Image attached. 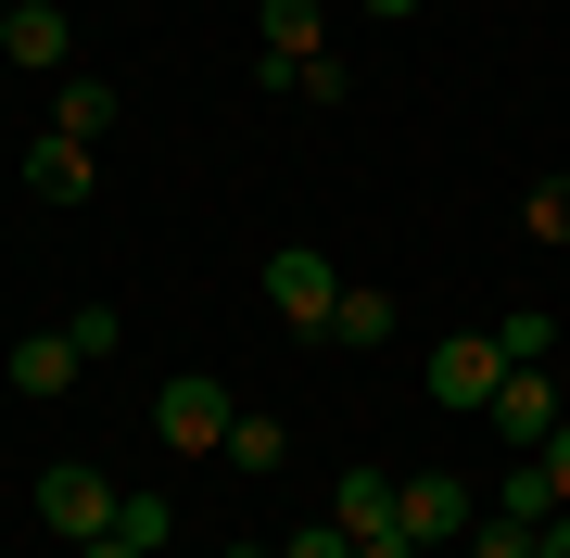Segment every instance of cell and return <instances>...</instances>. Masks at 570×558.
I'll use <instances>...</instances> for the list:
<instances>
[{
	"mask_svg": "<svg viewBox=\"0 0 570 558\" xmlns=\"http://www.w3.org/2000/svg\"><path fill=\"white\" fill-rule=\"evenodd\" d=\"M115 496H127V482L77 470V457H51V470H39V520H51L63 546H102V533H115Z\"/></svg>",
	"mask_w": 570,
	"mask_h": 558,
	"instance_id": "1",
	"label": "cell"
},
{
	"mask_svg": "<svg viewBox=\"0 0 570 558\" xmlns=\"http://www.w3.org/2000/svg\"><path fill=\"white\" fill-rule=\"evenodd\" d=\"M153 432L178 444V457H228L242 407H228V381H165V393H153Z\"/></svg>",
	"mask_w": 570,
	"mask_h": 558,
	"instance_id": "2",
	"label": "cell"
},
{
	"mask_svg": "<svg viewBox=\"0 0 570 558\" xmlns=\"http://www.w3.org/2000/svg\"><path fill=\"white\" fill-rule=\"evenodd\" d=\"M266 305H279L292 331H330V305H343V267H330L317 242H279V254H266Z\"/></svg>",
	"mask_w": 570,
	"mask_h": 558,
	"instance_id": "3",
	"label": "cell"
},
{
	"mask_svg": "<svg viewBox=\"0 0 570 558\" xmlns=\"http://www.w3.org/2000/svg\"><path fill=\"white\" fill-rule=\"evenodd\" d=\"M494 432H508V457H546V432H558V419H570V393H558V369H508V381H494Z\"/></svg>",
	"mask_w": 570,
	"mask_h": 558,
	"instance_id": "4",
	"label": "cell"
},
{
	"mask_svg": "<svg viewBox=\"0 0 570 558\" xmlns=\"http://www.w3.org/2000/svg\"><path fill=\"white\" fill-rule=\"evenodd\" d=\"M469 470H406V546L419 558H444V546H469Z\"/></svg>",
	"mask_w": 570,
	"mask_h": 558,
	"instance_id": "5",
	"label": "cell"
},
{
	"mask_svg": "<svg viewBox=\"0 0 570 558\" xmlns=\"http://www.w3.org/2000/svg\"><path fill=\"white\" fill-rule=\"evenodd\" d=\"M431 407H494V381H508V355H494V331H456V343H431Z\"/></svg>",
	"mask_w": 570,
	"mask_h": 558,
	"instance_id": "6",
	"label": "cell"
},
{
	"mask_svg": "<svg viewBox=\"0 0 570 558\" xmlns=\"http://www.w3.org/2000/svg\"><path fill=\"white\" fill-rule=\"evenodd\" d=\"M26 190H39V204H63V216H77L89 190H102V166H89V140H63V127H39V153H26Z\"/></svg>",
	"mask_w": 570,
	"mask_h": 558,
	"instance_id": "7",
	"label": "cell"
},
{
	"mask_svg": "<svg viewBox=\"0 0 570 558\" xmlns=\"http://www.w3.org/2000/svg\"><path fill=\"white\" fill-rule=\"evenodd\" d=\"M330 520H343V533L367 546V533H406V470H343V496H330Z\"/></svg>",
	"mask_w": 570,
	"mask_h": 558,
	"instance_id": "8",
	"label": "cell"
},
{
	"mask_svg": "<svg viewBox=\"0 0 570 558\" xmlns=\"http://www.w3.org/2000/svg\"><path fill=\"white\" fill-rule=\"evenodd\" d=\"M317 343H343V355H381V343H393V292L343 280V305H330V331H317Z\"/></svg>",
	"mask_w": 570,
	"mask_h": 558,
	"instance_id": "9",
	"label": "cell"
},
{
	"mask_svg": "<svg viewBox=\"0 0 570 558\" xmlns=\"http://www.w3.org/2000/svg\"><path fill=\"white\" fill-rule=\"evenodd\" d=\"M77 369H89V355H77V331H26V343H13V369H0V381H13V393H63Z\"/></svg>",
	"mask_w": 570,
	"mask_h": 558,
	"instance_id": "10",
	"label": "cell"
},
{
	"mask_svg": "<svg viewBox=\"0 0 570 558\" xmlns=\"http://www.w3.org/2000/svg\"><path fill=\"white\" fill-rule=\"evenodd\" d=\"M51 127L63 140H102L115 127V77H51Z\"/></svg>",
	"mask_w": 570,
	"mask_h": 558,
	"instance_id": "11",
	"label": "cell"
},
{
	"mask_svg": "<svg viewBox=\"0 0 570 558\" xmlns=\"http://www.w3.org/2000/svg\"><path fill=\"white\" fill-rule=\"evenodd\" d=\"M305 51H330V13L317 0H266V63H305Z\"/></svg>",
	"mask_w": 570,
	"mask_h": 558,
	"instance_id": "12",
	"label": "cell"
},
{
	"mask_svg": "<svg viewBox=\"0 0 570 558\" xmlns=\"http://www.w3.org/2000/svg\"><path fill=\"white\" fill-rule=\"evenodd\" d=\"M494 355H508V369H558V317L546 305H508V317H494Z\"/></svg>",
	"mask_w": 570,
	"mask_h": 558,
	"instance_id": "13",
	"label": "cell"
},
{
	"mask_svg": "<svg viewBox=\"0 0 570 558\" xmlns=\"http://www.w3.org/2000/svg\"><path fill=\"white\" fill-rule=\"evenodd\" d=\"M13 63H39V77H63V13L51 0H13V39H0Z\"/></svg>",
	"mask_w": 570,
	"mask_h": 558,
	"instance_id": "14",
	"label": "cell"
},
{
	"mask_svg": "<svg viewBox=\"0 0 570 558\" xmlns=\"http://www.w3.org/2000/svg\"><path fill=\"white\" fill-rule=\"evenodd\" d=\"M165 533H178V508H165L153 482H127V496H115V546H140V558H165Z\"/></svg>",
	"mask_w": 570,
	"mask_h": 558,
	"instance_id": "15",
	"label": "cell"
},
{
	"mask_svg": "<svg viewBox=\"0 0 570 558\" xmlns=\"http://www.w3.org/2000/svg\"><path fill=\"white\" fill-rule=\"evenodd\" d=\"M494 508H508V520H558V482H546V457H520V470H494Z\"/></svg>",
	"mask_w": 570,
	"mask_h": 558,
	"instance_id": "16",
	"label": "cell"
},
{
	"mask_svg": "<svg viewBox=\"0 0 570 558\" xmlns=\"http://www.w3.org/2000/svg\"><path fill=\"white\" fill-rule=\"evenodd\" d=\"M266 89H292V102H343V63H330V51H305V63H266Z\"/></svg>",
	"mask_w": 570,
	"mask_h": 558,
	"instance_id": "17",
	"label": "cell"
},
{
	"mask_svg": "<svg viewBox=\"0 0 570 558\" xmlns=\"http://www.w3.org/2000/svg\"><path fill=\"white\" fill-rule=\"evenodd\" d=\"M279 457H292V432H279V419H242V432H228V470H254V482H266Z\"/></svg>",
	"mask_w": 570,
	"mask_h": 558,
	"instance_id": "18",
	"label": "cell"
},
{
	"mask_svg": "<svg viewBox=\"0 0 570 558\" xmlns=\"http://www.w3.org/2000/svg\"><path fill=\"white\" fill-rule=\"evenodd\" d=\"M469 558H532V520H508V508H482V520H469Z\"/></svg>",
	"mask_w": 570,
	"mask_h": 558,
	"instance_id": "19",
	"label": "cell"
},
{
	"mask_svg": "<svg viewBox=\"0 0 570 558\" xmlns=\"http://www.w3.org/2000/svg\"><path fill=\"white\" fill-rule=\"evenodd\" d=\"M63 331H77V355H115V343H127V317H115V305H77Z\"/></svg>",
	"mask_w": 570,
	"mask_h": 558,
	"instance_id": "20",
	"label": "cell"
},
{
	"mask_svg": "<svg viewBox=\"0 0 570 558\" xmlns=\"http://www.w3.org/2000/svg\"><path fill=\"white\" fill-rule=\"evenodd\" d=\"M520 216H532V242H570V178H546V190H532Z\"/></svg>",
	"mask_w": 570,
	"mask_h": 558,
	"instance_id": "21",
	"label": "cell"
},
{
	"mask_svg": "<svg viewBox=\"0 0 570 558\" xmlns=\"http://www.w3.org/2000/svg\"><path fill=\"white\" fill-rule=\"evenodd\" d=\"M279 558H355V533H343V520H317V533H292Z\"/></svg>",
	"mask_w": 570,
	"mask_h": 558,
	"instance_id": "22",
	"label": "cell"
},
{
	"mask_svg": "<svg viewBox=\"0 0 570 558\" xmlns=\"http://www.w3.org/2000/svg\"><path fill=\"white\" fill-rule=\"evenodd\" d=\"M546 482H558V508H570V419L546 432Z\"/></svg>",
	"mask_w": 570,
	"mask_h": 558,
	"instance_id": "23",
	"label": "cell"
},
{
	"mask_svg": "<svg viewBox=\"0 0 570 558\" xmlns=\"http://www.w3.org/2000/svg\"><path fill=\"white\" fill-rule=\"evenodd\" d=\"M532 558H570V508H558V520H532Z\"/></svg>",
	"mask_w": 570,
	"mask_h": 558,
	"instance_id": "24",
	"label": "cell"
},
{
	"mask_svg": "<svg viewBox=\"0 0 570 558\" xmlns=\"http://www.w3.org/2000/svg\"><path fill=\"white\" fill-rule=\"evenodd\" d=\"M63 558H140V546H115V533H102V546H63Z\"/></svg>",
	"mask_w": 570,
	"mask_h": 558,
	"instance_id": "25",
	"label": "cell"
},
{
	"mask_svg": "<svg viewBox=\"0 0 570 558\" xmlns=\"http://www.w3.org/2000/svg\"><path fill=\"white\" fill-rule=\"evenodd\" d=\"M367 13H381V26H406V13H419V0H367Z\"/></svg>",
	"mask_w": 570,
	"mask_h": 558,
	"instance_id": "26",
	"label": "cell"
},
{
	"mask_svg": "<svg viewBox=\"0 0 570 558\" xmlns=\"http://www.w3.org/2000/svg\"><path fill=\"white\" fill-rule=\"evenodd\" d=\"M228 558H279V546H228Z\"/></svg>",
	"mask_w": 570,
	"mask_h": 558,
	"instance_id": "27",
	"label": "cell"
}]
</instances>
